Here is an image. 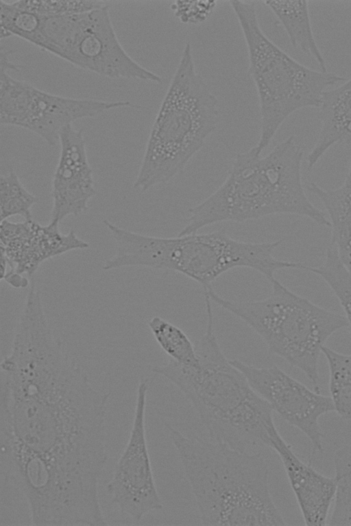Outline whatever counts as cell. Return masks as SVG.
Here are the masks:
<instances>
[{
  "mask_svg": "<svg viewBox=\"0 0 351 526\" xmlns=\"http://www.w3.org/2000/svg\"><path fill=\"white\" fill-rule=\"evenodd\" d=\"M320 277L338 299L351 334V272L341 261L335 247L329 244L323 263L319 266H308V271Z\"/></svg>",
  "mask_w": 351,
  "mask_h": 526,
  "instance_id": "21",
  "label": "cell"
},
{
  "mask_svg": "<svg viewBox=\"0 0 351 526\" xmlns=\"http://www.w3.org/2000/svg\"><path fill=\"white\" fill-rule=\"evenodd\" d=\"M269 447L279 456L306 525L325 526L334 501L337 482L303 462L280 434L269 429Z\"/></svg>",
  "mask_w": 351,
  "mask_h": 526,
  "instance_id": "15",
  "label": "cell"
},
{
  "mask_svg": "<svg viewBox=\"0 0 351 526\" xmlns=\"http://www.w3.org/2000/svg\"><path fill=\"white\" fill-rule=\"evenodd\" d=\"M23 40L104 77L162 82L160 75L138 63L123 47L107 4L78 14L48 17L36 14Z\"/></svg>",
  "mask_w": 351,
  "mask_h": 526,
  "instance_id": "9",
  "label": "cell"
},
{
  "mask_svg": "<svg viewBox=\"0 0 351 526\" xmlns=\"http://www.w3.org/2000/svg\"><path fill=\"white\" fill-rule=\"evenodd\" d=\"M147 379L138 382L130 436L113 471L106 491L120 512L138 522L162 509L156 486L145 431Z\"/></svg>",
  "mask_w": 351,
  "mask_h": 526,
  "instance_id": "11",
  "label": "cell"
},
{
  "mask_svg": "<svg viewBox=\"0 0 351 526\" xmlns=\"http://www.w3.org/2000/svg\"><path fill=\"white\" fill-rule=\"evenodd\" d=\"M206 329L195 345L198 362L184 366L168 359L152 371L171 381L189 401L213 441L254 452L269 447L273 410L223 353L206 296Z\"/></svg>",
  "mask_w": 351,
  "mask_h": 526,
  "instance_id": "2",
  "label": "cell"
},
{
  "mask_svg": "<svg viewBox=\"0 0 351 526\" xmlns=\"http://www.w3.org/2000/svg\"><path fill=\"white\" fill-rule=\"evenodd\" d=\"M38 199L22 184L17 174L10 171L0 177V218L8 220L11 216H21L32 218V208Z\"/></svg>",
  "mask_w": 351,
  "mask_h": 526,
  "instance_id": "23",
  "label": "cell"
},
{
  "mask_svg": "<svg viewBox=\"0 0 351 526\" xmlns=\"http://www.w3.org/2000/svg\"><path fill=\"white\" fill-rule=\"evenodd\" d=\"M337 490L330 525H351V444L338 449L334 455Z\"/></svg>",
  "mask_w": 351,
  "mask_h": 526,
  "instance_id": "22",
  "label": "cell"
},
{
  "mask_svg": "<svg viewBox=\"0 0 351 526\" xmlns=\"http://www.w3.org/2000/svg\"><path fill=\"white\" fill-rule=\"evenodd\" d=\"M317 109V117L321 126L306 157L308 171L333 146L351 144V78L326 90Z\"/></svg>",
  "mask_w": 351,
  "mask_h": 526,
  "instance_id": "16",
  "label": "cell"
},
{
  "mask_svg": "<svg viewBox=\"0 0 351 526\" xmlns=\"http://www.w3.org/2000/svg\"><path fill=\"white\" fill-rule=\"evenodd\" d=\"M0 240L1 258L7 264L1 279L13 273L32 276L47 260L89 247L73 230L63 234L59 223L43 225L32 218L18 223L1 221Z\"/></svg>",
  "mask_w": 351,
  "mask_h": 526,
  "instance_id": "13",
  "label": "cell"
},
{
  "mask_svg": "<svg viewBox=\"0 0 351 526\" xmlns=\"http://www.w3.org/2000/svg\"><path fill=\"white\" fill-rule=\"evenodd\" d=\"M147 325L169 360L184 366H195L197 364L195 345L182 329L158 316L150 318Z\"/></svg>",
  "mask_w": 351,
  "mask_h": 526,
  "instance_id": "19",
  "label": "cell"
},
{
  "mask_svg": "<svg viewBox=\"0 0 351 526\" xmlns=\"http://www.w3.org/2000/svg\"><path fill=\"white\" fill-rule=\"evenodd\" d=\"M229 3L243 35L258 95L260 134L252 148L262 155L289 116L306 108H317L323 93L346 79L302 64L273 42L261 27L254 1Z\"/></svg>",
  "mask_w": 351,
  "mask_h": 526,
  "instance_id": "7",
  "label": "cell"
},
{
  "mask_svg": "<svg viewBox=\"0 0 351 526\" xmlns=\"http://www.w3.org/2000/svg\"><path fill=\"white\" fill-rule=\"evenodd\" d=\"M213 1H176L171 5L173 16L182 23L198 25L204 23L214 12Z\"/></svg>",
  "mask_w": 351,
  "mask_h": 526,
  "instance_id": "25",
  "label": "cell"
},
{
  "mask_svg": "<svg viewBox=\"0 0 351 526\" xmlns=\"http://www.w3.org/2000/svg\"><path fill=\"white\" fill-rule=\"evenodd\" d=\"M59 142L60 155L51 185L50 222L60 224L69 216L86 211L96 189L83 129H76L72 125L65 127Z\"/></svg>",
  "mask_w": 351,
  "mask_h": 526,
  "instance_id": "14",
  "label": "cell"
},
{
  "mask_svg": "<svg viewBox=\"0 0 351 526\" xmlns=\"http://www.w3.org/2000/svg\"><path fill=\"white\" fill-rule=\"evenodd\" d=\"M304 151L290 136L267 154L238 153L219 188L188 210L178 235L221 222L243 223L275 214L304 216L329 227L326 214L308 199L302 183Z\"/></svg>",
  "mask_w": 351,
  "mask_h": 526,
  "instance_id": "3",
  "label": "cell"
},
{
  "mask_svg": "<svg viewBox=\"0 0 351 526\" xmlns=\"http://www.w3.org/2000/svg\"><path fill=\"white\" fill-rule=\"evenodd\" d=\"M104 224L116 243L114 254L102 265L104 271L123 267L170 270L193 279L206 290L219 276L234 268L253 269L270 281L279 270L307 271L308 266L274 256L283 240L246 242L223 231L165 238L132 231L108 220Z\"/></svg>",
  "mask_w": 351,
  "mask_h": 526,
  "instance_id": "5",
  "label": "cell"
},
{
  "mask_svg": "<svg viewBox=\"0 0 351 526\" xmlns=\"http://www.w3.org/2000/svg\"><path fill=\"white\" fill-rule=\"evenodd\" d=\"M231 362L273 411L307 437L315 451H323L319 418L335 411L330 397L308 388L276 365L260 367L236 359Z\"/></svg>",
  "mask_w": 351,
  "mask_h": 526,
  "instance_id": "12",
  "label": "cell"
},
{
  "mask_svg": "<svg viewBox=\"0 0 351 526\" xmlns=\"http://www.w3.org/2000/svg\"><path fill=\"white\" fill-rule=\"evenodd\" d=\"M1 472L34 525H105L98 485L108 455L109 393L69 355L29 360L1 375Z\"/></svg>",
  "mask_w": 351,
  "mask_h": 526,
  "instance_id": "1",
  "label": "cell"
},
{
  "mask_svg": "<svg viewBox=\"0 0 351 526\" xmlns=\"http://www.w3.org/2000/svg\"><path fill=\"white\" fill-rule=\"evenodd\" d=\"M261 300L234 301L213 288L211 301L236 316L258 334L268 351L301 371L320 392L318 364L322 348L336 331L348 327L345 316L326 310L289 290L276 277Z\"/></svg>",
  "mask_w": 351,
  "mask_h": 526,
  "instance_id": "8",
  "label": "cell"
},
{
  "mask_svg": "<svg viewBox=\"0 0 351 526\" xmlns=\"http://www.w3.org/2000/svg\"><path fill=\"white\" fill-rule=\"evenodd\" d=\"M219 120L218 99L196 71L187 42L152 125L133 188L144 192L180 174Z\"/></svg>",
  "mask_w": 351,
  "mask_h": 526,
  "instance_id": "6",
  "label": "cell"
},
{
  "mask_svg": "<svg viewBox=\"0 0 351 526\" xmlns=\"http://www.w3.org/2000/svg\"><path fill=\"white\" fill-rule=\"evenodd\" d=\"M329 370V390L335 411L351 420V355L337 352L326 346L322 349Z\"/></svg>",
  "mask_w": 351,
  "mask_h": 526,
  "instance_id": "20",
  "label": "cell"
},
{
  "mask_svg": "<svg viewBox=\"0 0 351 526\" xmlns=\"http://www.w3.org/2000/svg\"><path fill=\"white\" fill-rule=\"evenodd\" d=\"M20 8L40 16H56L88 12L106 3L97 1H16Z\"/></svg>",
  "mask_w": 351,
  "mask_h": 526,
  "instance_id": "24",
  "label": "cell"
},
{
  "mask_svg": "<svg viewBox=\"0 0 351 526\" xmlns=\"http://www.w3.org/2000/svg\"><path fill=\"white\" fill-rule=\"evenodd\" d=\"M12 51L1 49L0 123L24 128L49 146L59 142L62 130L73 122L93 118L120 108L133 107L128 101H101L60 96L14 78L10 71L19 66L10 59Z\"/></svg>",
  "mask_w": 351,
  "mask_h": 526,
  "instance_id": "10",
  "label": "cell"
},
{
  "mask_svg": "<svg viewBox=\"0 0 351 526\" xmlns=\"http://www.w3.org/2000/svg\"><path fill=\"white\" fill-rule=\"evenodd\" d=\"M306 190L322 202L328 215L333 245L343 265L351 272V158L343 184L335 189L310 182Z\"/></svg>",
  "mask_w": 351,
  "mask_h": 526,
  "instance_id": "17",
  "label": "cell"
},
{
  "mask_svg": "<svg viewBox=\"0 0 351 526\" xmlns=\"http://www.w3.org/2000/svg\"><path fill=\"white\" fill-rule=\"evenodd\" d=\"M264 3L282 26L291 44L312 57L322 71H328L325 59L313 34L308 1H265Z\"/></svg>",
  "mask_w": 351,
  "mask_h": 526,
  "instance_id": "18",
  "label": "cell"
},
{
  "mask_svg": "<svg viewBox=\"0 0 351 526\" xmlns=\"http://www.w3.org/2000/svg\"><path fill=\"white\" fill-rule=\"evenodd\" d=\"M166 428L204 525H287L273 501L269 468L260 453Z\"/></svg>",
  "mask_w": 351,
  "mask_h": 526,
  "instance_id": "4",
  "label": "cell"
}]
</instances>
